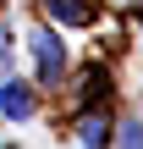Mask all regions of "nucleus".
I'll return each instance as SVG.
<instances>
[{
  "label": "nucleus",
  "instance_id": "f257e3e1",
  "mask_svg": "<svg viewBox=\"0 0 143 149\" xmlns=\"http://www.w3.org/2000/svg\"><path fill=\"white\" fill-rule=\"evenodd\" d=\"M28 50H33V61H39V83H61V72H66V44H61L50 28H33V33H28Z\"/></svg>",
  "mask_w": 143,
  "mask_h": 149
},
{
  "label": "nucleus",
  "instance_id": "f03ea898",
  "mask_svg": "<svg viewBox=\"0 0 143 149\" xmlns=\"http://www.w3.org/2000/svg\"><path fill=\"white\" fill-rule=\"evenodd\" d=\"M0 116L6 122H28L33 116V88L22 77H0Z\"/></svg>",
  "mask_w": 143,
  "mask_h": 149
},
{
  "label": "nucleus",
  "instance_id": "7ed1b4c3",
  "mask_svg": "<svg viewBox=\"0 0 143 149\" xmlns=\"http://www.w3.org/2000/svg\"><path fill=\"white\" fill-rule=\"evenodd\" d=\"M77 144H83V149H110V144H116V133H110V122H105V116H83Z\"/></svg>",
  "mask_w": 143,
  "mask_h": 149
},
{
  "label": "nucleus",
  "instance_id": "20e7f679",
  "mask_svg": "<svg viewBox=\"0 0 143 149\" xmlns=\"http://www.w3.org/2000/svg\"><path fill=\"white\" fill-rule=\"evenodd\" d=\"M50 17H55L61 28H88V22H94V11L77 6V0H50Z\"/></svg>",
  "mask_w": 143,
  "mask_h": 149
},
{
  "label": "nucleus",
  "instance_id": "39448f33",
  "mask_svg": "<svg viewBox=\"0 0 143 149\" xmlns=\"http://www.w3.org/2000/svg\"><path fill=\"white\" fill-rule=\"evenodd\" d=\"M116 144H121V149H143V122H127Z\"/></svg>",
  "mask_w": 143,
  "mask_h": 149
},
{
  "label": "nucleus",
  "instance_id": "423d86ee",
  "mask_svg": "<svg viewBox=\"0 0 143 149\" xmlns=\"http://www.w3.org/2000/svg\"><path fill=\"white\" fill-rule=\"evenodd\" d=\"M6 55H11V39L0 33V77H6Z\"/></svg>",
  "mask_w": 143,
  "mask_h": 149
}]
</instances>
